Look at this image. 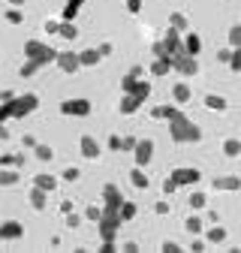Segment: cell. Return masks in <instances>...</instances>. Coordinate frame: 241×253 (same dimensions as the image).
I'll use <instances>...</instances> for the list:
<instances>
[{
  "label": "cell",
  "instance_id": "bcb514c9",
  "mask_svg": "<svg viewBox=\"0 0 241 253\" xmlns=\"http://www.w3.org/2000/svg\"><path fill=\"white\" fill-rule=\"evenodd\" d=\"M79 223H81V217H79L76 211H70V214H67V226H70V229H76Z\"/></svg>",
  "mask_w": 241,
  "mask_h": 253
},
{
  "label": "cell",
  "instance_id": "c3c4849f",
  "mask_svg": "<svg viewBox=\"0 0 241 253\" xmlns=\"http://www.w3.org/2000/svg\"><path fill=\"white\" fill-rule=\"evenodd\" d=\"M45 34H60V21H45Z\"/></svg>",
  "mask_w": 241,
  "mask_h": 253
},
{
  "label": "cell",
  "instance_id": "30bf717a",
  "mask_svg": "<svg viewBox=\"0 0 241 253\" xmlns=\"http://www.w3.org/2000/svg\"><path fill=\"white\" fill-rule=\"evenodd\" d=\"M60 112L73 115V118H84V115H90V100H64L60 103Z\"/></svg>",
  "mask_w": 241,
  "mask_h": 253
},
{
  "label": "cell",
  "instance_id": "3957f363",
  "mask_svg": "<svg viewBox=\"0 0 241 253\" xmlns=\"http://www.w3.org/2000/svg\"><path fill=\"white\" fill-rule=\"evenodd\" d=\"M120 223H124V217H120V208H109V205H103V214H100V220H97L100 238H103V241H115Z\"/></svg>",
  "mask_w": 241,
  "mask_h": 253
},
{
  "label": "cell",
  "instance_id": "2e32d148",
  "mask_svg": "<svg viewBox=\"0 0 241 253\" xmlns=\"http://www.w3.org/2000/svg\"><path fill=\"white\" fill-rule=\"evenodd\" d=\"M175 67H172V57H157L151 63V76H169Z\"/></svg>",
  "mask_w": 241,
  "mask_h": 253
},
{
  "label": "cell",
  "instance_id": "44dd1931",
  "mask_svg": "<svg viewBox=\"0 0 241 253\" xmlns=\"http://www.w3.org/2000/svg\"><path fill=\"white\" fill-rule=\"evenodd\" d=\"M34 187H42V190H48V193H51V190L57 187V178L48 175V172H40V175L34 178Z\"/></svg>",
  "mask_w": 241,
  "mask_h": 253
},
{
  "label": "cell",
  "instance_id": "83f0119b",
  "mask_svg": "<svg viewBox=\"0 0 241 253\" xmlns=\"http://www.w3.org/2000/svg\"><path fill=\"white\" fill-rule=\"evenodd\" d=\"M169 27H175V30H181V34H184V30L190 27V21H187L184 12H172V15H169Z\"/></svg>",
  "mask_w": 241,
  "mask_h": 253
},
{
  "label": "cell",
  "instance_id": "8992f818",
  "mask_svg": "<svg viewBox=\"0 0 241 253\" xmlns=\"http://www.w3.org/2000/svg\"><path fill=\"white\" fill-rule=\"evenodd\" d=\"M172 67H175V73H181V76H196V73H199V60H196L193 54H187V51H178V54L172 57Z\"/></svg>",
  "mask_w": 241,
  "mask_h": 253
},
{
  "label": "cell",
  "instance_id": "ffe728a7",
  "mask_svg": "<svg viewBox=\"0 0 241 253\" xmlns=\"http://www.w3.org/2000/svg\"><path fill=\"white\" fill-rule=\"evenodd\" d=\"M42 67H45V63H40V60H27V57H24L21 70H18V76H21V79H30V76H37Z\"/></svg>",
  "mask_w": 241,
  "mask_h": 253
},
{
  "label": "cell",
  "instance_id": "f907efd6",
  "mask_svg": "<svg viewBox=\"0 0 241 253\" xmlns=\"http://www.w3.org/2000/svg\"><path fill=\"white\" fill-rule=\"evenodd\" d=\"M229 57H232V48H223V51H217V60H223V63H229Z\"/></svg>",
  "mask_w": 241,
  "mask_h": 253
},
{
  "label": "cell",
  "instance_id": "4fadbf2b",
  "mask_svg": "<svg viewBox=\"0 0 241 253\" xmlns=\"http://www.w3.org/2000/svg\"><path fill=\"white\" fill-rule=\"evenodd\" d=\"M103 205H109V208H120V205H124V196H120V190L115 184L103 187Z\"/></svg>",
  "mask_w": 241,
  "mask_h": 253
},
{
  "label": "cell",
  "instance_id": "db71d44e",
  "mask_svg": "<svg viewBox=\"0 0 241 253\" xmlns=\"http://www.w3.org/2000/svg\"><path fill=\"white\" fill-rule=\"evenodd\" d=\"M100 54L109 57V54H112V42H103V45H100Z\"/></svg>",
  "mask_w": 241,
  "mask_h": 253
},
{
  "label": "cell",
  "instance_id": "6da1fadb",
  "mask_svg": "<svg viewBox=\"0 0 241 253\" xmlns=\"http://www.w3.org/2000/svg\"><path fill=\"white\" fill-rule=\"evenodd\" d=\"M169 136H172V142H178V145H190V142H199L202 139V130H199V124H193L184 112H175L172 118H169Z\"/></svg>",
  "mask_w": 241,
  "mask_h": 253
},
{
  "label": "cell",
  "instance_id": "f35d334b",
  "mask_svg": "<svg viewBox=\"0 0 241 253\" xmlns=\"http://www.w3.org/2000/svg\"><path fill=\"white\" fill-rule=\"evenodd\" d=\"M6 21L9 24H21L24 21V12H18V6H12V9H6Z\"/></svg>",
  "mask_w": 241,
  "mask_h": 253
},
{
  "label": "cell",
  "instance_id": "ab89813d",
  "mask_svg": "<svg viewBox=\"0 0 241 253\" xmlns=\"http://www.w3.org/2000/svg\"><path fill=\"white\" fill-rule=\"evenodd\" d=\"M229 70L241 73V48H232V57H229Z\"/></svg>",
  "mask_w": 241,
  "mask_h": 253
},
{
  "label": "cell",
  "instance_id": "680465c9",
  "mask_svg": "<svg viewBox=\"0 0 241 253\" xmlns=\"http://www.w3.org/2000/svg\"><path fill=\"white\" fill-rule=\"evenodd\" d=\"M190 250H193V253H202V250H205V244H202V241H193V244H190Z\"/></svg>",
  "mask_w": 241,
  "mask_h": 253
},
{
  "label": "cell",
  "instance_id": "e575fe53",
  "mask_svg": "<svg viewBox=\"0 0 241 253\" xmlns=\"http://www.w3.org/2000/svg\"><path fill=\"white\" fill-rule=\"evenodd\" d=\"M130 93H136V97H142V100H148V97H151V84L139 79V82H136V87H133Z\"/></svg>",
  "mask_w": 241,
  "mask_h": 253
},
{
  "label": "cell",
  "instance_id": "277c9868",
  "mask_svg": "<svg viewBox=\"0 0 241 253\" xmlns=\"http://www.w3.org/2000/svg\"><path fill=\"white\" fill-rule=\"evenodd\" d=\"M178 51H184V37H181V30L169 27L166 34H163V40L154 42V54L157 57H175Z\"/></svg>",
  "mask_w": 241,
  "mask_h": 253
},
{
  "label": "cell",
  "instance_id": "11a10c76",
  "mask_svg": "<svg viewBox=\"0 0 241 253\" xmlns=\"http://www.w3.org/2000/svg\"><path fill=\"white\" fill-rule=\"evenodd\" d=\"M154 211H157V214H169V202H157Z\"/></svg>",
  "mask_w": 241,
  "mask_h": 253
},
{
  "label": "cell",
  "instance_id": "d4e9b609",
  "mask_svg": "<svg viewBox=\"0 0 241 253\" xmlns=\"http://www.w3.org/2000/svg\"><path fill=\"white\" fill-rule=\"evenodd\" d=\"M205 238H208L211 244H223V241H226V229H223L220 223H214V226L205 232Z\"/></svg>",
  "mask_w": 241,
  "mask_h": 253
},
{
  "label": "cell",
  "instance_id": "94428289",
  "mask_svg": "<svg viewBox=\"0 0 241 253\" xmlns=\"http://www.w3.org/2000/svg\"><path fill=\"white\" fill-rule=\"evenodd\" d=\"M9 3H12V6H21V3H24V0H9Z\"/></svg>",
  "mask_w": 241,
  "mask_h": 253
},
{
  "label": "cell",
  "instance_id": "5bb4252c",
  "mask_svg": "<svg viewBox=\"0 0 241 253\" xmlns=\"http://www.w3.org/2000/svg\"><path fill=\"white\" fill-rule=\"evenodd\" d=\"M142 97H136V93H124V100H120V115H136L142 109Z\"/></svg>",
  "mask_w": 241,
  "mask_h": 253
},
{
  "label": "cell",
  "instance_id": "ac0fdd59",
  "mask_svg": "<svg viewBox=\"0 0 241 253\" xmlns=\"http://www.w3.org/2000/svg\"><path fill=\"white\" fill-rule=\"evenodd\" d=\"M79 57H81V67H97V63L103 60L100 48H84V51H79Z\"/></svg>",
  "mask_w": 241,
  "mask_h": 253
},
{
  "label": "cell",
  "instance_id": "4316f807",
  "mask_svg": "<svg viewBox=\"0 0 241 253\" xmlns=\"http://www.w3.org/2000/svg\"><path fill=\"white\" fill-rule=\"evenodd\" d=\"M84 6V0H67V6H64V21H76L79 9Z\"/></svg>",
  "mask_w": 241,
  "mask_h": 253
},
{
  "label": "cell",
  "instance_id": "5b68a950",
  "mask_svg": "<svg viewBox=\"0 0 241 253\" xmlns=\"http://www.w3.org/2000/svg\"><path fill=\"white\" fill-rule=\"evenodd\" d=\"M24 57L27 60H40V63H54L57 60V51L51 48V45H45V42H40V40H27L24 42Z\"/></svg>",
  "mask_w": 241,
  "mask_h": 253
},
{
  "label": "cell",
  "instance_id": "52a82bcc",
  "mask_svg": "<svg viewBox=\"0 0 241 253\" xmlns=\"http://www.w3.org/2000/svg\"><path fill=\"white\" fill-rule=\"evenodd\" d=\"M57 67H60V73H67V76H76L79 70H81V57H79V51H57Z\"/></svg>",
  "mask_w": 241,
  "mask_h": 253
},
{
  "label": "cell",
  "instance_id": "9f6ffc18",
  "mask_svg": "<svg viewBox=\"0 0 241 253\" xmlns=\"http://www.w3.org/2000/svg\"><path fill=\"white\" fill-rule=\"evenodd\" d=\"M37 145H40V142H37L34 136H24V148H37Z\"/></svg>",
  "mask_w": 241,
  "mask_h": 253
},
{
  "label": "cell",
  "instance_id": "7402d4cb",
  "mask_svg": "<svg viewBox=\"0 0 241 253\" xmlns=\"http://www.w3.org/2000/svg\"><path fill=\"white\" fill-rule=\"evenodd\" d=\"M184 51L193 54V57L202 51V40H199V34H187V37H184Z\"/></svg>",
  "mask_w": 241,
  "mask_h": 253
},
{
  "label": "cell",
  "instance_id": "e0dca14e",
  "mask_svg": "<svg viewBox=\"0 0 241 253\" xmlns=\"http://www.w3.org/2000/svg\"><path fill=\"white\" fill-rule=\"evenodd\" d=\"M30 205H34L37 211H42V208L48 205V190H42V187H34V190H30Z\"/></svg>",
  "mask_w": 241,
  "mask_h": 253
},
{
  "label": "cell",
  "instance_id": "f546056e",
  "mask_svg": "<svg viewBox=\"0 0 241 253\" xmlns=\"http://www.w3.org/2000/svg\"><path fill=\"white\" fill-rule=\"evenodd\" d=\"M175 112H178L175 106H154V109H151V118H157V121H169Z\"/></svg>",
  "mask_w": 241,
  "mask_h": 253
},
{
  "label": "cell",
  "instance_id": "7c38bea8",
  "mask_svg": "<svg viewBox=\"0 0 241 253\" xmlns=\"http://www.w3.org/2000/svg\"><path fill=\"white\" fill-rule=\"evenodd\" d=\"M79 145H81V157H84V160H97L100 151H103V148H100V142H97L94 136H81V142H79Z\"/></svg>",
  "mask_w": 241,
  "mask_h": 253
},
{
  "label": "cell",
  "instance_id": "7bdbcfd3",
  "mask_svg": "<svg viewBox=\"0 0 241 253\" xmlns=\"http://www.w3.org/2000/svg\"><path fill=\"white\" fill-rule=\"evenodd\" d=\"M175 190H178V184H175V178H166V181H163V193H166V196H172V193H175Z\"/></svg>",
  "mask_w": 241,
  "mask_h": 253
},
{
  "label": "cell",
  "instance_id": "816d5d0a",
  "mask_svg": "<svg viewBox=\"0 0 241 253\" xmlns=\"http://www.w3.org/2000/svg\"><path fill=\"white\" fill-rule=\"evenodd\" d=\"M118 247H115V241H103V247H100V253H115Z\"/></svg>",
  "mask_w": 241,
  "mask_h": 253
},
{
  "label": "cell",
  "instance_id": "8fae6325",
  "mask_svg": "<svg viewBox=\"0 0 241 253\" xmlns=\"http://www.w3.org/2000/svg\"><path fill=\"white\" fill-rule=\"evenodd\" d=\"M24 235V226L18 223V220H6V223H0V238L3 241H15Z\"/></svg>",
  "mask_w": 241,
  "mask_h": 253
},
{
  "label": "cell",
  "instance_id": "681fc988",
  "mask_svg": "<svg viewBox=\"0 0 241 253\" xmlns=\"http://www.w3.org/2000/svg\"><path fill=\"white\" fill-rule=\"evenodd\" d=\"M120 250H124V253H139V244H133V241H127V244H120Z\"/></svg>",
  "mask_w": 241,
  "mask_h": 253
},
{
  "label": "cell",
  "instance_id": "8d00e7d4",
  "mask_svg": "<svg viewBox=\"0 0 241 253\" xmlns=\"http://www.w3.org/2000/svg\"><path fill=\"white\" fill-rule=\"evenodd\" d=\"M136 82H139V79H136V76H133V73H127V76H124V79H120V90H124V93H130V90H133V87H136Z\"/></svg>",
  "mask_w": 241,
  "mask_h": 253
},
{
  "label": "cell",
  "instance_id": "4dcf8cb0",
  "mask_svg": "<svg viewBox=\"0 0 241 253\" xmlns=\"http://www.w3.org/2000/svg\"><path fill=\"white\" fill-rule=\"evenodd\" d=\"M223 154L226 157H241V139H226L223 142Z\"/></svg>",
  "mask_w": 241,
  "mask_h": 253
},
{
  "label": "cell",
  "instance_id": "ee69618b",
  "mask_svg": "<svg viewBox=\"0 0 241 253\" xmlns=\"http://www.w3.org/2000/svg\"><path fill=\"white\" fill-rule=\"evenodd\" d=\"M79 175H81V172H79L76 166H70V169H64V181H79Z\"/></svg>",
  "mask_w": 241,
  "mask_h": 253
},
{
  "label": "cell",
  "instance_id": "60d3db41",
  "mask_svg": "<svg viewBox=\"0 0 241 253\" xmlns=\"http://www.w3.org/2000/svg\"><path fill=\"white\" fill-rule=\"evenodd\" d=\"M100 214H103V208H97V205H87V208H84V217H87V220H94V223L100 220Z\"/></svg>",
  "mask_w": 241,
  "mask_h": 253
},
{
  "label": "cell",
  "instance_id": "74e56055",
  "mask_svg": "<svg viewBox=\"0 0 241 253\" xmlns=\"http://www.w3.org/2000/svg\"><path fill=\"white\" fill-rule=\"evenodd\" d=\"M205 202H208V196H205V193H199V190L190 196V208H193V211H196V208H205Z\"/></svg>",
  "mask_w": 241,
  "mask_h": 253
},
{
  "label": "cell",
  "instance_id": "6125c7cd",
  "mask_svg": "<svg viewBox=\"0 0 241 253\" xmlns=\"http://www.w3.org/2000/svg\"><path fill=\"white\" fill-rule=\"evenodd\" d=\"M0 241H3V238H0Z\"/></svg>",
  "mask_w": 241,
  "mask_h": 253
},
{
  "label": "cell",
  "instance_id": "d6a6232c",
  "mask_svg": "<svg viewBox=\"0 0 241 253\" xmlns=\"http://www.w3.org/2000/svg\"><path fill=\"white\" fill-rule=\"evenodd\" d=\"M34 154H37V160H42V163L54 160V151H51L48 145H37V148H34Z\"/></svg>",
  "mask_w": 241,
  "mask_h": 253
},
{
  "label": "cell",
  "instance_id": "7a4b0ae2",
  "mask_svg": "<svg viewBox=\"0 0 241 253\" xmlns=\"http://www.w3.org/2000/svg\"><path fill=\"white\" fill-rule=\"evenodd\" d=\"M40 97L37 93H24V97H12L9 103H0V124H6L9 118H27L30 112H37Z\"/></svg>",
  "mask_w": 241,
  "mask_h": 253
},
{
  "label": "cell",
  "instance_id": "d590c367",
  "mask_svg": "<svg viewBox=\"0 0 241 253\" xmlns=\"http://www.w3.org/2000/svg\"><path fill=\"white\" fill-rule=\"evenodd\" d=\"M136 211H139V208H136V202H127V199H124V205H120V217H124V223L136 217Z\"/></svg>",
  "mask_w": 241,
  "mask_h": 253
},
{
  "label": "cell",
  "instance_id": "b9f144b4",
  "mask_svg": "<svg viewBox=\"0 0 241 253\" xmlns=\"http://www.w3.org/2000/svg\"><path fill=\"white\" fill-rule=\"evenodd\" d=\"M136 142H139L136 136H124V139H120V151H133V148H136Z\"/></svg>",
  "mask_w": 241,
  "mask_h": 253
},
{
  "label": "cell",
  "instance_id": "f6af8a7d",
  "mask_svg": "<svg viewBox=\"0 0 241 253\" xmlns=\"http://www.w3.org/2000/svg\"><path fill=\"white\" fill-rule=\"evenodd\" d=\"M124 3H127V12H142V0H124Z\"/></svg>",
  "mask_w": 241,
  "mask_h": 253
},
{
  "label": "cell",
  "instance_id": "836d02e7",
  "mask_svg": "<svg viewBox=\"0 0 241 253\" xmlns=\"http://www.w3.org/2000/svg\"><path fill=\"white\" fill-rule=\"evenodd\" d=\"M229 48H241V24L229 27Z\"/></svg>",
  "mask_w": 241,
  "mask_h": 253
},
{
  "label": "cell",
  "instance_id": "d6986e66",
  "mask_svg": "<svg viewBox=\"0 0 241 253\" xmlns=\"http://www.w3.org/2000/svg\"><path fill=\"white\" fill-rule=\"evenodd\" d=\"M172 97H175V103H190L193 100V90H190V84L181 82V84L172 87Z\"/></svg>",
  "mask_w": 241,
  "mask_h": 253
},
{
  "label": "cell",
  "instance_id": "9a60e30c",
  "mask_svg": "<svg viewBox=\"0 0 241 253\" xmlns=\"http://www.w3.org/2000/svg\"><path fill=\"white\" fill-rule=\"evenodd\" d=\"M214 190H226V193H232V190H241V178H238V175L214 178Z\"/></svg>",
  "mask_w": 241,
  "mask_h": 253
},
{
  "label": "cell",
  "instance_id": "f1b7e54d",
  "mask_svg": "<svg viewBox=\"0 0 241 253\" xmlns=\"http://www.w3.org/2000/svg\"><path fill=\"white\" fill-rule=\"evenodd\" d=\"M184 229H187L190 235H202V232H205V223H202V217H196V214H193V217H187Z\"/></svg>",
  "mask_w": 241,
  "mask_h": 253
},
{
  "label": "cell",
  "instance_id": "484cf974",
  "mask_svg": "<svg viewBox=\"0 0 241 253\" xmlns=\"http://www.w3.org/2000/svg\"><path fill=\"white\" fill-rule=\"evenodd\" d=\"M18 169L12 166V169H0V187H12V184H18Z\"/></svg>",
  "mask_w": 241,
  "mask_h": 253
},
{
  "label": "cell",
  "instance_id": "ba28073f",
  "mask_svg": "<svg viewBox=\"0 0 241 253\" xmlns=\"http://www.w3.org/2000/svg\"><path fill=\"white\" fill-rule=\"evenodd\" d=\"M169 178H175V184H178V187H187V184H196V181L202 178V172H199V169H193V166H181V169H172V172H169Z\"/></svg>",
  "mask_w": 241,
  "mask_h": 253
},
{
  "label": "cell",
  "instance_id": "f5cc1de1",
  "mask_svg": "<svg viewBox=\"0 0 241 253\" xmlns=\"http://www.w3.org/2000/svg\"><path fill=\"white\" fill-rule=\"evenodd\" d=\"M109 148H112V151H120V136H112V139H109Z\"/></svg>",
  "mask_w": 241,
  "mask_h": 253
},
{
  "label": "cell",
  "instance_id": "1f68e13d",
  "mask_svg": "<svg viewBox=\"0 0 241 253\" xmlns=\"http://www.w3.org/2000/svg\"><path fill=\"white\" fill-rule=\"evenodd\" d=\"M57 37H64V40H76L79 37V27L73 21H60V34Z\"/></svg>",
  "mask_w": 241,
  "mask_h": 253
},
{
  "label": "cell",
  "instance_id": "7dc6e473",
  "mask_svg": "<svg viewBox=\"0 0 241 253\" xmlns=\"http://www.w3.org/2000/svg\"><path fill=\"white\" fill-rule=\"evenodd\" d=\"M178 250H184L178 241H166V244H163V253H178Z\"/></svg>",
  "mask_w": 241,
  "mask_h": 253
},
{
  "label": "cell",
  "instance_id": "cb8c5ba5",
  "mask_svg": "<svg viewBox=\"0 0 241 253\" xmlns=\"http://www.w3.org/2000/svg\"><path fill=\"white\" fill-rule=\"evenodd\" d=\"M205 109H211V112H226V100L220 97V93H208V97H205Z\"/></svg>",
  "mask_w": 241,
  "mask_h": 253
},
{
  "label": "cell",
  "instance_id": "603a6c76",
  "mask_svg": "<svg viewBox=\"0 0 241 253\" xmlns=\"http://www.w3.org/2000/svg\"><path fill=\"white\" fill-rule=\"evenodd\" d=\"M130 181H133V187H136V190H148V175H145V166H136V169L130 172Z\"/></svg>",
  "mask_w": 241,
  "mask_h": 253
},
{
  "label": "cell",
  "instance_id": "9c48e42d",
  "mask_svg": "<svg viewBox=\"0 0 241 253\" xmlns=\"http://www.w3.org/2000/svg\"><path fill=\"white\" fill-rule=\"evenodd\" d=\"M133 157H136V166H148L154 160V142L151 139H139L136 148H133Z\"/></svg>",
  "mask_w": 241,
  "mask_h": 253
},
{
  "label": "cell",
  "instance_id": "91938a15",
  "mask_svg": "<svg viewBox=\"0 0 241 253\" xmlns=\"http://www.w3.org/2000/svg\"><path fill=\"white\" fill-rule=\"evenodd\" d=\"M3 139H9V130H6L3 124H0V142H3Z\"/></svg>",
  "mask_w": 241,
  "mask_h": 253
},
{
  "label": "cell",
  "instance_id": "6f0895ef",
  "mask_svg": "<svg viewBox=\"0 0 241 253\" xmlns=\"http://www.w3.org/2000/svg\"><path fill=\"white\" fill-rule=\"evenodd\" d=\"M60 211L70 214V211H73V202H70V199H64V202H60Z\"/></svg>",
  "mask_w": 241,
  "mask_h": 253
}]
</instances>
